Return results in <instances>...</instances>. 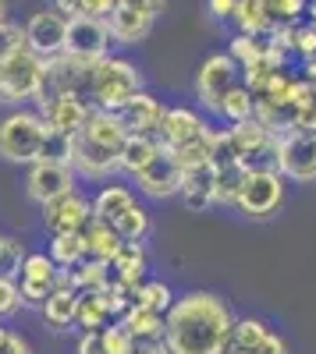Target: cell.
<instances>
[{
	"label": "cell",
	"mask_w": 316,
	"mask_h": 354,
	"mask_svg": "<svg viewBox=\"0 0 316 354\" xmlns=\"http://www.w3.org/2000/svg\"><path fill=\"white\" fill-rule=\"evenodd\" d=\"M231 21H235L238 32H245V36H270V32H274L267 0H238Z\"/></svg>",
	"instance_id": "4316f807"
},
{
	"label": "cell",
	"mask_w": 316,
	"mask_h": 354,
	"mask_svg": "<svg viewBox=\"0 0 316 354\" xmlns=\"http://www.w3.org/2000/svg\"><path fill=\"white\" fill-rule=\"evenodd\" d=\"M0 21H8V0H0Z\"/></svg>",
	"instance_id": "816d5d0a"
},
{
	"label": "cell",
	"mask_w": 316,
	"mask_h": 354,
	"mask_svg": "<svg viewBox=\"0 0 316 354\" xmlns=\"http://www.w3.org/2000/svg\"><path fill=\"white\" fill-rule=\"evenodd\" d=\"M50 259L61 266V270H78V266L89 259L85 234H50Z\"/></svg>",
	"instance_id": "83f0119b"
},
{
	"label": "cell",
	"mask_w": 316,
	"mask_h": 354,
	"mask_svg": "<svg viewBox=\"0 0 316 354\" xmlns=\"http://www.w3.org/2000/svg\"><path fill=\"white\" fill-rule=\"evenodd\" d=\"M302 68H306V78H309V82H316V50H313V53L306 57V61H302Z\"/></svg>",
	"instance_id": "681fc988"
},
{
	"label": "cell",
	"mask_w": 316,
	"mask_h": 354,
	"mask_svg": "<svg viewBox=\"0 0 316 354\" xmlns=\"http://www.w3.org/2000/svg\"><path fill=\"white\" fill-rule=\"evenodd\" d=\"M0 245H4V234H0Z\"/></svg>",
	"instance_id": "db71d44e"
},
{
	"label": "cell",
	"mask_w": 316,
	"mask_h": 354,
	"mask_svg": "<svg viewBox=\"0 0 316 354\" xmlns=\"http://www.w3.org/2000/svg\"><path fill=\"white\" fill-rule=\"evenodd\" d=\"M110 277L114 283H125V287H139L142 280H146V245L142 241H125L121 252L114 255L110 262Z\"/></svg>",
	"instance_id": "44dd1931"
},
{
	"label": "cell",
	"mask_w": 316,
	"mask_h": 354,
	"mask_svg": "<svg viewBox=\"0 0 316 354\" xmlns=\"http://www.w3.org/2000/svg\"><path fill=\"white\" fill-rule=\"evenodd\" d=\"M306 25L316 28V0H309V8H306Z\"/></svg>",
	"instance_id": "f907efd6"
},
{
	"label": "cell",
	"mask_w": 316,
	"mask_h": 354,
	"mask_svg": "<svg viewBox=\"0 0 316 354\" xmlns=\"http://www.w3.org/2000/svg\"><path fill=\"white\" fill-rule=\"evenodd\" d=\"M110 227L121 234V241H146L150 230H153V220H150V213H146V205L135 202V205H128V209L114 220Z\"/></svg>",
	"instance_id": "1f68e13d"
},
{
	"label": "cell",
	"mask_w": 316,
	"mask_h": 354,
	"mask_svg": "<svg viewBox=\"0 0 316 354\" xmlns=\"http://www.w3.org/2000/svg\"><path fill=\"white\" fill-rule=\"evenodd\" d=\"M128 354H167V347H164L160 340H139Z\"/></svg>",
	"instance_id": "7dc6e473"
},
{
	"label": "cell",
	"mask_w": 316,
	"mask_h": 354,
	"mask_svg": "<svg viewBox=\"0 0 316 354\" xmlns=\"http://www.w3.org/2000/svg\"><path fill=\"white\" fill-rule=\"evenodd\" d=\"M25 50V25H15V21H0V61L11 53Z\"/></svg>",
	"instance_id": "74e56055"
},
{
	"label": "cell",
	"mask_w": 316,
	"mask_h": 354,
	"mask_svg": "<svg viewBox=\"0 0 316 354\" xmlns=\"http://www.w3.org/2000/svg\"><path fill=\"white\" fill-rule=\"evenodd\" d=\"M43 88H46V61L28 46L0 61V103L4 106L40 103Z\"/></svg>",
	"instance_id": "5b68a950"
},
{
	"label": "cell",
	"mask_w": 316,
	"mask_h": 354,
	"mask_svg": "<svg viewBox=\"0 0 316 354\" xmlns=\"http://www.w3.org/2000/svg\"><path fill=\"white\" fill-rule=\"evenodd\" d=\"M40 113H43V121L50 131L57 135H75L85 121H89V113H93V103L85 100L82 93H57V96H46L40 100Z\"/></svg>",
	"instance_id": "9a60e30c"
},
{
	"label": "cell",
	"mask_w": 316,
	"mask_h": 354,
	"mask_svg": "<svg viewBox=\"0 0 316 354\" xmlns=\"http://www.w3.org/2000/svg\"><path fill=\"white\" fill-rule=\"evenodd\" d=\"M46 121L40 110L15 106L11 113L0 117V160L18 163V167H33L43 160V145H46Z\"/></svg>",
	"instance_id": "3957f363"
},
{
	"label": "cell",
	"mask_w": 316,
	"mask_h": 354,
	"mask_svg": "<svg viewBox=\"0 0 316 354\" xmlns=\"http://www.w3.org/2000/svg\"><path fill=\"white\" fill-rule=\"evenodd\" d=\"M121 8V0H82V15L85 18H110L114 11Z\"/></svg>",
	"instance_id": "60d3db41"
},
{
	"label": "cell",
	"mask_w": 316,
	"mask_h": 354,
	"mask_svg": "<svg viewBox=\"0 0 316 354\" xmlns=\"http://www.w3.org/2000/svg\"><path fill=\"white\" fill-rule=\"evenodd\" d=\"M242 181H245V167H242V163L217 167V205H231V209H235L238 192H242Z\"/></svg>",
	"instance_id": "e575fe53"
},
{
	"label": "cell",
	"mask_w": 316,
	"mask_h": 354,
	"mask_svg": "<svg viewBox=\"0 0 316 354\" xmlns=\"http://www.w3.org/2000/svg\"><path fill=\"white\" fill-rule=\"evenodd\" d=\"M252 117H256V96L249 93V85L245 82L231 85V93H227L224 103H220V121L242 124V121H252Z\"/></svg>",
	"instance_id": "f546056e"
},
{
	"label": "cell",
	"mask_w": 316,
	"mask_h": 354,
	"mask_svg": "<svg viewBox=\"0 0 316 354\" xmlns=\"http://www.w3.org/2000/svg\"><path fill=\"white\" fill-rule=\"evenodd\" d=\"M85 248H89V259H96V262H114V255H118L121 252V234L118 230H114L107 220H89V223H85Z\"/></svg>",
	"instance_id": "603a6c76"
},
{
	"label": "cell",
	"mask_w": 316,
	"mask_h": 354,
	"mask_svg": "<svg viewBox=\"0 0 316 354\" xmlns=\"http://www.w3.org/2000/svg\"><path fill=\"white\" fill-rule=\"evenodd\" d=\"M78 185V174L71 170V163H53V160H36L25 174V195L46 205L57 195H68Z\"/></svg>",
	"instance_id": "4fadbf2b"
},
{
	"label": "cell",
	"mask_w": 316,
	"mask_h": 354,
	"mask_svg": "<svg viewBox=\"0 0 316 354\" xmlns=\"http://www.w3.org/2000/svg\"><path fill=\"white\" fill-rule=\"evenodd\" d=\"M235 312L213 290H185L164 315L167 354H224L231 347Z\"/></svg>",
	"instance_id": "6da1fadb"
},
{
	"label": "cell",
	"mask_w": 316,
	"mask_h": 354,
	"mask_svg": "<svg viewBox=\"0 0 316 354\" xmlns=\"http://www.w3.org/2000/svg\"><path fill=\"white\" fill-rule=\"evenodd\" d=\"M164 110H167V106L150 93V88H142V93H135V96L118 110V117H121V124H125L128 135H157Z\"/></svg>",
	"instance_id": "ac0fdd59"
},
{
	"label": "cell",
	"mask_w": 316,
	"mask_h": 354,
	"mask_svg": "<svg viewBox=\"0 0 316 354\" xmlns=\"http://www.w3.org/2000/svg\"><path fill=\"white\" fill-rule=\"evenodd\" d=\"M235 8H238V0H207V15L213 21H231Z\"/></svg>",
	"instance_id": "ee69618b"
},
{
	"label": "cell",
	"mask_w": 316,
	"mask_h": 354,
	"mask_svg": "<svg viewBox=\"0 0 316 354\" xmlns=\"http://www.w3.org/2000/svg\"><path fill=\"white\" fill-rule=\"evenodd\" d=\"M110 322H118V315H114V305L107 298V290H82L75 326H82V333H96V330H107Z\"/></svg>",
	"instance_id": "ffe728a7"
},
{
	"label": "cell",
	"mask_w": 316,
	"mask_h": 354,
	"mask_svg": "<svg viewBox=\"0 0 316 354\" xmlns=\"http://www.w3.org/2000/svg\"><path fill=\"white\" fill-rule=\"evenodd\" d=\"M121 326L132 333V340H160L164 344V315L160 312H150V308H142V305H132L121 319Z\"/></svg>",
	"instance_id": "d4e9b609"
},
{
	"label": "cell",
	"mask_w": 316,
	"mask_h": 354,
	"mask_svg": "<svg viewBox=\"0 0 316 354\" xmlns=\"http://www.w3.org/2000/svg\"><path fill=\"white\" fill-rule=\"evenodd\" d=\"M153 21H157L153 15L121 4L118 11L107 18V28H110V39L118 43V46H139V43H146V39H150Z\"/></svg>",
	"instance_id": "d6986e66"
},
{
	"label": "cell",
	"mask_w": 316,
	"mask_h": 354,
	"mask_svg": "<svg viewBox=\"0 0 316 354\" xmlns=\"http://www.w3.org/2000/svg\"><path fill=\"white\" fill-rule=\"evenodd\" d=\"M64 39H68V18L57 8H40L28 15L25 21V46L33 50L43 61H53V57L64 53Z\"/></svg>",
	"instance_id": "7c38bea8"
},
{
	"label": "cell",
	"mask_w": 316,
	"mask_h": 354,
	"mask_svg": "<svg viewBox=\"0 0 316 354\" xmlns=\"http://www.w3.org/2000/svg\"><path fill=\"white\" fill-rule=\"evenodd\" d=\"M103 344H107V354H128L135 347L132 333L121 326V322H110V326L103 330Z\"/></svg>",
	"instance_id": "f35d334b"
},
{
	"label": "cell",
	"mask_w": 316,
	"mask_h": 354,
	"mask_svg": "<svg viewBox=\"0 0 316 354\" xmlns=\"http://www.w3.org/2000/svg\"><path fill=\"white\" fill-rule=\"evenodd\" d=\"M182 177H185V167L175 160V153L164 149L142 167L132 181H135V188H139V195H146V198H153V202H167V198H175V195H182Z\"/></svg>",
	"instance_id": "30bf717a"
},
{
	"label": "cell",
	"mask_w": 316,
	"mask_h": 354,
	"mask_svg": "<svg viewBox=\"0 0 316 354\" xmlns=\"http://www.w3.org/2000/svg\"><path fill=\"white\" fill-rule=\"evenodd\" d=\"M21 305V290H18V280H8V277H0V319L18 312Z\"/></svg>",
	"instance_id": "ab89813d"
},
{
	"label": "cell",
	"mask_w": 316,
	"mask_h": 354,
	"mask_svg": "<svg viewBox=\"0 0 316 354\" xmlns=\"http://www.w3.org/2000/svg\"><path fill=\"white\" fill-rule=\"evenodd\" d=\"M182 202L192 213H207L217 205V163L188 167L182 177Z\"/></svg>",
	"instance_id": "e0dca14e"
},
{
	"label": "cell",
	"mask_w": 316,
	"mask_h": 354,
	"mask_svg": "<svg viewBox=\"0 0 316 354\" xmlns=\"http://www.w3.org/2000/svg\"><path fill=\"white\" fill-rule=\"evenodd\" d=\"M164 149L157 135H128L125 145H121V174L135 177L142 167H146L157 153Z\"/></svg>",
	"instance_id": "cb8c5ba5"
},
{
	"label": "cell",
	"mask_w": 316,
	"mask_h": 354,
	"mask_svg": "<svg viewBox=\"0 0 316 354\" xmlns=\"http://www.w3.org/2000/svg\"><path fill=\"white\" fill-rule=\"evenodd\" d=\"M25 255H28V252H25V241H18V238H8V234H4V245H0V277L18 280Z\"/></svg>",
	"instance_id": "d590c367"
},
{
	"label": "cell",
	"mask_w": 316,
	"mask_h": 354,
	"mask_svg": "<svg viewBox=\"0 0 316 354\" xmlns=\"http://www.w3.org/2000/svg\"><path fill=\"white\" fill-rule=\"evenodd\" d=\"M128 205H135V192L125 188V185H103L96 195H93V216L96 220H107L114 223Z\"/></svg>",
	"instance_id": "484cf974"
},
{
	"label": "cell",
	"mask_w": 316,
	"mask_h": 354,
	"mask_svg": "<svg viewBox=\"0 0 316 354\" xmlns=\"http://www.w3.org/2000/svg\"><path fill=\"white\" fill-rule=\"evenodd\" d=\"M274 330H270V322L267 319H260V315H242V319H235V330H231V347L235 351H256L267 337H270Z\"/></svg>",
	"instance_id": "f1b7e54d"
},
{
	"label": "cell",
	"mask_w": 316,
	"mask_h": 354,
	"mask_svg": "<svg viewBox=\"0 0 316 354\" xmlns=\"http://www.w3.org/2000/svg\"><path fill=\"white\" fill-rule=\"evenodd\" d=\"M125 138H128V131L121 124V117L93 106L89 121L71 135V170L82 181H107V177L121 170Z\"/></svg>",
	"instance_id": "7a4b0ae2"
},
{
	"label": "cell",
	"mask_w": 316,
	"mask_h": 354,
	"mask_svg": "<svg viewBox=\"0 0 316 354\" xmlns=\"http://www.w3.org/2000/svg\"><path fill=\"white\" fill-rule=\"evenodd\" d=\"M210 124L207 117L192 110V106H167L164 117H160V128H157V138L160 145H167V149H175V145L182 142H192L195 135H203Z\"/></svg>",
	"instance_id": "2e32d148"
},
{
	"label": "cell",
	"mask_w": 316,
	"mask_h": 354,
	"mask_svg": "<svg viewBox=\"0 0 316 354\" xmlns=\"http://www.w3.org/2000/svg\"><path fill=\"white\" fill-rule=\"evenodd\" d=\"M175 298H178V294L170 290L164 280H142V283L135 287V305L150 308V312H160V315H167V312H170Z\"/></svg>",
	"instance_id": "d6a6232c"
},
{
	"label": "cell",
	"mask_w": 316,
	"mask_h": 354,
	"mask_svg": "<svg viewBox=\"0 0 316 354\" xmlns=\"http://www.w3.org/2000/svg\"><path fill=\"white\" fill-rule=\"evenodd\" d=\"M284 205V174L281 170H245L235 209L249 220H270Z\"/></svg>",
	"instance_id": "8992f818"
},
{
	"label": "cell",
	"mask_w": 316,
	"mask_h": 354,
	"mask_svg": "<svg viewBox=\"0 0 316 354\" xmlns=\"http://www.w3.org/2000/svg\"><path fill=\"white\" fill-rule=\"evenodd\" d=\"M252 354H292V344L284 340L281 333H270V337H267L260 347H256Z\"/></svg>",
	"instance_id": "f6af8a7d"
},
{
	"label": "cell",
	"mask_w": 316,
	"mask_h": 354,
	"mask_svg": "<svg viewBox=\"0 0 316 354\" xmlns=\"http://www.w3.org/2000/svg\"><path fill=\"white\" fill-rule=\"evenodd\" d=\"M53 8L61 11L64 18H78L82 15V0H53Z\"/></svg>",
	"instance_id": "c3c4849f"
},
{
	"label": "cell",
	"mask_w": 316,
	"mask_h": 354,
	"mask_svg": "<svg viewBox=\"0 0 316 354\" xmlns=\"http://www.w3.org/2000/svg\"><path fill=\"white\" fill-rule=\"evenodd\" d=\"M306 8H309V0H267V11H270L274 28H284V25L302 21Z\"/></svg>",
	"instance_id": "8d00e7d4"
},
{
	"label": "cell",
	"mask_w": 316,
	"mask_h": 354,
	"mask_svg": "<svg viewBox=\"0 0 316 354\" xmlns=\"http://www.w3.org/2000/svg\"><path fill=\"white\" fill-rule=\"evenodd\" d=\"M121 4H128V8H139V11H146V15H164V8H167V0H121Z\"/></svg>",
	"instance_id": "bcb514c9"
},
{
	"label": "cell",
	"mask_w": 316,
	"mask_h": 354,
	"mask_svg": "<svg viewBox=\"0 0 316 354\" xmlns=\"http://www.w3.org/2000/svg\"><path fill=\"white\" fill-rule=\"evenodd\" d=\"M277 170L284 181L316 185V131L295 128L277 138Z\"/></svg>",
	"instance_id": "ba28073f"
},
{
	"label": "cell",
	"mask_w": 316,
	"mask_h": 354,
	"mask_svg": "<svg viewBox=\"0 0 316 354\" xmlns=\"http://www.w3.org/2000/svg\"><path fill=\"white\" fill-rule=\"evenodd\" d=\"M0 354H33V347H28V340L15 330H4L0 333Z\"/></svg>",
	"instance_id": "b9f144b4"
},
{
	"label": "cell",
	"mask_w": 316,
	"mask_h": 354,
	"mask_svg": "<svg viewBox=\"0 0 316 354\" xmlns=\"http://www.w3.org/2000/svg\"><path fill=\"white\" fill-rule=\"evenodd\" d=\"M231 85H238V64L227 53H210L203 68L195 75V100L207 113L220 117V103L231 93Z\"/></svg>",
	"instance_id": "9c48e42d"
},
{
	"label": "cell",
	"mask_w": 316,
	"mask_h": 354,
	"mask_svg": "<svg viewBox=\"0 0 316 354\" xmlns=\"http://www.w3.org/2000/svg\"><path fill=\"white\" fill-rule=\"evenodd\" d=\"M75 354H107L103 330H96V333H82L78 344H75Z\"/></svg>",
	"instance_id": "7bdbcfd3"
},
{
	"label": "cell",
	"mask_w": 316,
	"mask_h": 354,
	"mask_svg": "<svg viewBox=\"0 0 316 354\" xmlns=\"http://www.w3.org/2000/svg\"><path fill=\"white\" fill-rule=\"evenodd\" d=\"M57 287H71L68 270H61L50 252H28L21 262V273H18V290H21V305H33L40 308Z\"/></svg>",
	"instance_id": "52a82bcc"
},
{
	"label": "cell",
	"mask_w": 316,
	"mask_h": 354,
	"mask_svg": "<svg viewBox=\"0 0 316 354\" xmlns=\"http://www.w3.org/2000/svg\"><path fill=\"white\" fill-rule=\"evenodd\" d=\"M213 135H217V128L210 124L203 135H195L192 142H182V145H175V160L188 170V167H203V163H213Z\"/></svg>",
	"instance_id": "4dcf8cb0"
},
{
	"label": "cell",
	"mask_w": 316,
	"mask_h": 354,
	"mask_svg": "<svg viewBox=\"0 0 316 354\" xmlns=\"http://www.w3.org/2000/svg\"><path fill=\"white\" fill-rule=\"evenodd\" d=\"M40 312H43V322L50 330H71L75 315H78V290L75 287H57L40 305Z\"/></svg>",
	"instance_id": "7402d4cb"
},
{
	"label": "cell",
	"mask_w": 316,
	"mask_h": 354,
	"mask_svg": "<svg viewBox=\"0 0 316 354\" xmlns=\"http://www.w3.org/2000/svg\"><path fill=\"white\" fill-rule=\"evenodd\" d=\"M110 28L103 18H68V39H64V53L75 57L82 64H96L103 57H110Z\"/></svg>",
	"instance_id": "8fae6325"
},
{
	"label": "cell",
	"mask_w": 316,
	"mask_h": 354,
	"mask_svg": "<svg viewBox=\"0 0 316 354\" xmlns=\"http://www.w3.org/2000/svg\"><path fill=\"white\" fill-rule=\"evenodd\" d=\"M224 354H249V351H235V347H227Z\"/></svg>",
	"instance_id": "f5cc1de1"
},
{
	"label": "cell",
	"mask_w": 316,
	"mask_h": 354,
	"mask_svg": "<svg viewBox=\"0 0 316 354\" xmlns=\"http://www.w3.org/2000/svg\"><path fill=\"white\" fill-rule=\"evenodd\" d=\"M263 50H267V36H245V32H238V36L231 39V50H227V57L238 64V71H245V68H252V64L263 61Z\"/></svg>",
	"instance_id": "836d02e7"
},
{
	"label": "cell",
	"mask_w": 316,
	"mask_h": 354,
	"mask_svg": "<svg viewBox=\"0 0 316 354\" xmlns=\"http://www.w3.org/2000/svg\"><path fill=\"white\" fill-rule=\"evenodd\" d=\"M142 71L125 61V57H103V61L93 64L89 71V88H85V100H89L96 110H110L118 113L135 93H142Z\"/></svg>",
	"instance_id": "277c9868"
},
{
	"label": "cell",
	"mask_w": 316,
	"mask_h": 354,
	"mask_svg": "<svg viewBox=\"0 0 316 354\" xmlns=\"http://www.w3.org/2000/svg\"><path fill=\"white\" fill-rule=\"evenodd\" d=\"M89 220H93V198H85L78 188L43 205V227L50 234H82Z\"/></svg>",
	"instance_id": "5bb4252c"
}]
</instances>
